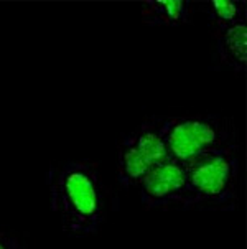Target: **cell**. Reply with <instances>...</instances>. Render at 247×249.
Here are the masks:
<instances>
[{"mask_svg": "<svg viewBox=\"0 0 247 249\" xmlns=\"http://www.w3.org/2000/svg\"><path fill=\"white\" fill-rule=\"evenodd\" d=\"M49 205L66 233L96 234L107 214V193L91 160L51 163L47 175Z\"/></svg>", "mask_w": 247, "mask_h": 249, "instance_id": "6da1fadb", "label": "cell"}, {"mask_svg": "<svg viewBox=\"0 0 247 249\" xmlns=\"http://www.w3.org/2000/svg\"><path fill=\"white\" fill-rule=\"evenodd\" d=\"M239 185V145L188 163L185 208L234 210Z\"/></svg>", "mask_w": 247, "mask_h": 249, "instance_id": "7a4b0ae2", "label": "cell"}, {"mask_svg": "<svg viewBox=\"0 0 247 249\" xmlns=\"http://www.w3.org/2000/svg\"><path fill=\"white\" fill-rule=\"evenodd\" d=\"M162 134L166 154L191 163L213 152L239 145L237 127L223 116H180L163 119Z\"/></svg>", "mask_w": 247, "mask_h": 249, "instance_id": "3957f363", "label": "cell"}, {"mask_svg": "<svg viewBox=\"0 0 247 249\" xmlns=\"http://www.w3.org/2000/svg\"><path fill=\"white\" fill-rule=\"evenodd\" d=\"M162 124L163 119L152 117L124 136L117 157V180L120 187L125 190L139 187L144 177L168 155Z\"/></svg>", "mask_w": 247, "mask_h": 249, "instance_id": "277c9868", "label": "cell"}, {"mask_svg": "<svg viewBox=\"0 0 247 249\" xmlns=\"http://www.w3.org/2000/svg\"><path fill=\"white\" fill-rule=\"evenodd\" d=\"M139 187L145 208H185L188 163L166 155L144 177Z\"/></svg>", "mask_w": 247, "mask_h": 249, "instance_id": "5b68a950", "label": "cell"}, {"mask_svg": "<svg viewBox=\"0 0 247 249\" xmlns=\"http://www.w3.org/2000/svg\"><path fill=\"white\" fill-rule=\"evenodd\" d=\"M214 36L216 68L244 73L247 65V25L246 20L223 30L213 32Z\"/></svg>", "mask_w": 247, "mask_h": 249, "instance_id": "8992f818", "label": "cell"}, {"mask_svg": "<svg viewBox=\"0 0 247 249\" xmlns=\"http://www.w3.org/2000/svg\"><path fill=\"white\" fill-rule=\"evenodd\" d=\"M191 2L186 0H150L140 8L142 22L148 27H180L191 20Z\"/></svg>", "mask_w": 247, "mask_h": 249, "instance_id": "52a82bcc", "label": "cell"}, {"mask_svg": "<svg viewBox=\"0 0 247 249\" xmlns=\"http://www.w3.org/2000/svg\"><path fill=\"white\" fill-rule=\"evenodd\" d=\"M208 20L213 32L244 22L246 2H241V0H213L208 5Z\"/></svg>", "mask_w": 247, "mask_h": 249, "instance_id": "ba28073f", "label": "cell"}, {"mask_svg": "<svg viewBox=\"0 0 247 249\" xmlns=\"http://www.w3.org/2000/svg\"><path fill=\"white\" fill-rule=\"evenodd\" d=\"M0 249H27L20 236L7 228H0Z\"/></svg>", "mask_w": 247, "mask_h": 249, "instance_id": "9c48e42d", "label": "cell"}]
</instances>
